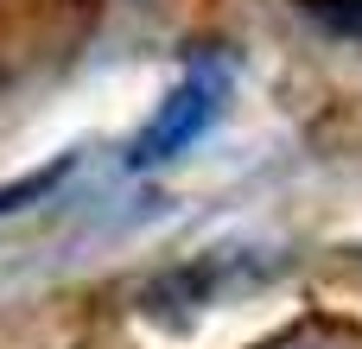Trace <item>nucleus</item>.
Listing matches in <instances>:
<instances>
[{
  "label": "nucleus",
  "instance_id": "nucleus-1",
  "mask_svg": "<svg viewBox=\"0 0 362 349\" xmlns=\"http://www.w3.org/2000/svg\"><path fill=\"white\" fill-rule=\"evenodd\" d=\"M229 89H235V76H229V64H223L216 51L191 57V64H185V76H178V83L165 89V102L153 108V121L134 134L127 165H134V172H153V165H172L178 153H191V146L223 121Z\"/></svg>",
  "mask_w": 362,
  "mask_h": 349
},
{
  "label": "nucleus",
  "instance_id": "nucleus-2",
  "mask_svg": "<svg viewBox=\"0 0 362 349\" xmlns=\"http://www.w3.org/2000/svg\"><path fill=\"white\" fill-rule=\"evenodd\" d=\"M318 25H331V32H344V38H362V0H299Z\"/></svg>",
  "mask_w": 362,
  "mask_h": 349
},
{
  "label": "nucleus",
  "instance_id": "nucleus-3",
  "mask_svg": "<svg viewBox=\"0 0 362 349\" xmlns=\"http://www.w3.org/2000/svg\"><path fill=\"white\" fill-rule=\"evenodd\" d=\"M64 165H70V159H57V165H51V172H38V178H19V184H6V191H0V216H6V210H19L25 197H45V191L57 184V172H64Z\"/></svg>",
  "mask_w": 362,
  "mask_h": 349
}]
</instances>
